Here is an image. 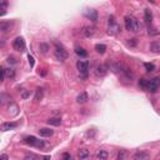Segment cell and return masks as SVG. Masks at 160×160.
Here are the masks:
<instances>
[{
    "label": "cell",
    "mask_w": 160,
    "mask_h": 160,
    "mask_svg": "<svg viewBox=\"0 0 160 160\" xmlns=\"http://www.w3.org/2000/svg\"><path fill=\"white\" fill-rule=\"evenodd\" d=\"M125 28L129 31L138 33L140 31V23L134 16H125Z\"/></svg>",
    "instance_id": "6da1fadb"
},
{
    "label": "cell",
    "mask_w": 160,
    "mask_h": 160,
    "mask_svg": "<svg viewBox=\"0 0 160 160\" xmlns=\"http://www.w3.org/2000/svg\"><path fill=\"white\" fill-rule=\"evenodd\" d=\"M54 53H55V56L59 59L60 61H64V60H66L68 59V51L65 50V48L61 44H55L54 45Z\"/></svg>",
    "instance_id": "7a4b0ae2"
},
{
    "label": "cell",
    "mask_w": 160,
    "mask_h": 160,
    "mask_svg": "<svg viewBox=\"0 0 160 160\" xmlns=\"http://www.w3.org/2000/svg\"><path fill=\"white\" fill-rule=\"evenodd\" d=\"M77 66H78V70H79V75L80 78L85 80L88 78V73H89V63L85 61V60H79L77 63Z\"/></svg>",
    "instance_id": "3957f363"
},
{
    "label": "cell",
    "mask_w": 160,
    "mask_h": 160,
    "mask_svg": "<svg viewBox=\"0 0 160 160\" xmlns=\"http://www.w3.org/2000/svg\"><path fill=\"white\" fill-rule=\"evenodd\" d=\"M24 143L30 146H36V148H43L44 141L43 140H38L35 136H26L24 139Z\"/></svg>",
    "instance_id": "277c9868"
},
{
    "label": "cell",
    "mask_w": 160,
    "mask_h": 160,
    "mask_svg": "<svg viewBox=\"0 0 160 160\" xmlns=\"http://www.w3.org/2000/svg\"><path fill=\"white\" fill-rule=\"evenodd\" d=\"M13 48H14L16 51H25L26 49V45H25V41L23 38H16V39L13 41Z\"/></svg>",
    "instance_id": "5b68a950"
},
{
    "label": "cell",
    "mask_w": 160,
    "mask_h": 160,
    "mask_svg": "<svg viewBox=\"0 0 160 160\" xmlns=\"http://www.w3.org/2000/svg\"><path fill=\"white\" fill-rule=\"evenodd\" d=\"M160 86V79L159 78H154L151 80H148V85H146V90H149L151 93L157 91L158 88Z\"/></svg>",
    "instance_id": "8992f818"
},
{
    "label": "cell",
    "mask_w": 160,
    "mask_h": 160,
    "mask_svg": "<svg viewBox=\"0 0 160 160\" xmlns=\"http://www.w3.org/2000/svg\"><path fill=\"white\" fill-rule=\"evenodd\" d=\"M13 25H14L13 22H1L0 23V30H1V33H4V34H6V33L11 31Z\"/></svg>",
    "instance_id": "52a82bcc"
},
{
    "label": "cell",
    "mask_w": 160,
    "mask_h": 160,
    "mask_svg": "<svg viewBox=\"0 0 160 160\" xmlns=\"http://www.w3.org/2000/svg\"><path fill=\"white\" fill-rule=\"evenodd\" d=\"M78 158L80 160H89L90 159V151L86 148H81L78 150Z\"/></svg>",
    "instance_id": "ba28073f"
},
{
    "label": "cell",
    "mask_w": 160,
    "mask_h": 160,
    "mask_svg": "<svg viewBox=\"0 0 160 160\" xmlns=\"http://www.w3.org/2000/svg\"><path fill=\"white\" fill-rule=\"evenodd\" d=\"M120 31H121V28L118 23L113 24V25H109V28H108V34L109 35H118Z\"/></svg>",
    "instance_id": "9c48e42d"
},
{
    "label": "cell",
    "mask_w": 160,
    "mask_h": 160,
    "mask_svg": "<svg viewBox=\"0 0 160 160\" xmlns=\"http://www.w3.org/2000/svg\"><path fill=\"white\" fill-rule=\"evenodd\" d=\"M84 15L89 20H91V22H96V19H98V11L94 9H86L85 13H84Z\"/></svg>",
    "instance_id": "30bf717a"
},
{
    "label": "cell",
    "mask_w": 160,
    "mask_h": 160,
    "mask_svg": "<svg viewBox=\"0 0 160 160\" xmlns=\"http://www.w3.org/2000/svg\"><path fill=\"white\" fill-rule=\"evenodd\" d=\"M95 74L98 75V77L100 78H104L105 75L108 74V68H106V65H104V64H100L96 66V70H95Z\"/></svg>",
    "instance_id": "8fae6325"
},
{
    "label": "cell",
    "mask_w": 160,
    "mask_h": 160,
    "mask_svg": "<svg viewBox=\"0 0 160 160\" xmlns=\"http://www.w3.org/2000/svg\"><path fill=\"white\" fill-rule=\"evenodd\" d=\"M16 126H18L16 123H13V121H5V123L1 124V130H3V131H8V130L15 129Z\"/></svg>",
    "instance_id": "7c38bea8"
},
{
    "label": "cell",
    "mask_w": 160,
    "mask_h": 160,
    "mask_svg": "<svg viewBox=\"0 0 160 160\" xmlns=\"http://www.w3.org/2000/svg\"><path fill=\"white\" fill-rule=\"evenodd\" d=\"M94 33H95V29L91 28V26H84L83 30H81V34L85 36V38H90V36H93V35H94Z\"/></svg>",
    "instance_id": "4fadbf2b"
},
{
    "label": "cell",
    "mask_w": 160,
    "mask_h": 160,
    "mask_svg": "<svg viewBox=\"0 0 160 160\" xmlns=\"http://www.w3.org/2000/svg\"><path fill=\"white\" fill-rule=\"evenodd\" d=\"M134 160H149V154L146 151H138L134 155Z\"/></svg>",
    "instance_id": "5bb4252c"
},
{
    "label": "cell",
    "mask_w": 160,
    "mask_h": 160,
    "mask_svg": "<svg viewBox=\"0 0 160 160\" xmlns=\"http://www.w3.org/2000/svg\"><path fill=\"white\" fill-rule=\"evenodd\" d=\"M108 157H109L108 150L102 149V150H99L98 153H96V159H98V160H106Z\"/></svg>",
    "instance_id": "9a60e30c"
},
{
    "label": "cell",
    "mask_w": 160,
    "mask_h": 160,
    "mask_svg": "<svg viewBox=\"0 0 160 160\" xmlns=\"http://www.w3.org/2000/svg\"><path fill=\"white\" fill-rule=\"evenodd\" d=\"M150 51L153 53H160V40H157V41H153L149 46Z\"/></svg>",
    "instance_id": "2e32d148"
},
{
    "label": "cell",
    "mask_w": 160,
    "mask_h": 160,
    "mask_svg": "<svg viewBox=\"0 0 160 160\" xmlns=\"http://www.w3.org/2000/svg\"><path fill=\"white\" fill-rule=\"evenodd\" d=\"M53 130H50L48 128H43V129H40L39 130V134L41 136H44V138H49V136H51L53 135Z\"/></svg>",
    "instance_id": "e0dca14e"
},
{
    "label": "cell",
    "mask_w": 160,
    "mask_h": 160,
    "mask_svg": "<svg viewBox=\"0 0 160 160\" xmlns=\"http://www.w3.org/2000/svg\"><path fill=\"white\" fill-rule=\"evenodd\" d=\"M75 53L78 54V55L80 56V58H85L86 55H88V51L84 48H81V46H75Z\"/></svg>",
    "instance_id": "ac0fdd59"
},
{
    "label": "cell",
    "mask_w": 160,
    "mask_h": 160,
    "mask_svg": "<svg viewBox=\"0 0 160 160\" xmlns=\"http://www.w3.org/2000/svg\"><path fill=\"white\" fill-rule=\"evenodd\" d=\"M88 99H89V96H88L86 93H81V94H79V95H78L77 102H78L79 104H84V103H86V102H88Z\"/></svg>",
    "instance_id": "d6986e66"
},
{
    "label": "cell",
    "mask_w": 160,
    "mask_h": 160,
    "mask_svg": "<svg viewBox=\"0 0 160 160\" xmlns=\"http://www.w3.org/2000/svg\"><path fill=\"white\" fill-rule=\"evenodd\" d=\"M46 123H48L49 125H53V126H59L61 124V119L60 118H50Z\"/></svg>",
    "instance_id": "ffe728a7"
},
{
    "label": "cell",
    "mask_w": 160,
    "mask_h": 160,
    "mask_svg": "<svg viewBox=\"0 0 160 160\" xmlns=\"http://www.w3.org/2000/svg\"><path fill=\"white\" fill-rule=\"evenodd\" d=\"M144 18H145V22L146 23H151V19H153V15H151V11L149 9H145L144 11Z\"/></svg>",
    "instance_id": "44dd1931"
},
{
    "label": "cell",
    "mask_w": 160,
    "mask_h": 160,
    "mask_svg": "<svg viewBox=\"0 0 160 160\" xmlns=\"http://www.w3.org/2000/svg\"><path fill=\"white\" fill-rule=\"evenodd\" d=\"M95 50L98 51L99 54H104L105 50H106V46H105L104 44H96L95 45Z\"/></svg>",
    "instance_id": "7402d4cb"
},
{
    "label": "cell",
    "mask_w": 160,
    "mask_h": 160,
    "mask_svg": "<svg viewBox=\"0 0 160 160\" xmlns=\"http://www.w3.org/2000/svg\"><path fill=\"white\" fill-rule=\"evenodd\" d=\"M29 95H30V91H29V90H26V89L20 90V96H22V99H28Z\"/></svg>",
    "instance_id": "603a6c76"
},
{
    "label": "cell",
    "mask_w": 160,
    "mask_h": 160,
    "mask_svg": "<svg viewBox=\"0 0 160 160\" xmlns=\"http://www.w3.org/2000/svg\"><path fill=\"white\" fill-rule=\"evenodd\" d=\"M24 160H39V158H38V155L30 153V154H26V155H25Z\"/></svg>",
    "instance_id": "cb8c5ba5"
},
{
    "label": "cell",
    "mask_w": 160,
    "mask_h": 160,
    "mask_svg": "<svg viewBox=\"0 0 160 160\" xmlns=\"http://www.w3.org/2000/svg\"><path fill=\"white\" fill-rule=\"evenodd\" d=\"M6 6H8V3L6 1H3L1 4H0V15H4L6 13Z\"/></svg>",
    "instance_id": "d4e9b609"
},
{
    "label": "cell",
    "mask_w": 160,
    "mask_h": 160,
    "mask_svg": "<svg viewBox=\"0 0 160 160\" xmlns=\"http://www.w3.org/2000/svg\"><path fill=\"white\" fill-rule=\"evenodd\" d=\"M6 78H9V79H14L15 78V71L13 70V69H6Z\"/></svg>",
    "instance_id": "484cf974"
},
{
    "label": "cell",
    "mask_w": 160,
    "mask_h": 160,
    "mask_svg": "<svg viewBox=\"0 0 160 160\" xmlns=\"http://www.w3.org/2000/svg\"><path fill=\"white\" fill-rule=\"evenodd\" d=\"M41 99H43V90L38 89L36 90V95H35V100H36V102H40Z\"/></svg>",
    "instance_id": "4316f807"
},
{
    "label": "cell",
    "mask_w": 160,
    "mask_h": 160,
    "mask_svg": "<svg viewBox=\"0 0 160 160\" xmlns=\"http://www.w3.org/2000/svg\"><path fill=\"white\" fill-rule=\"evenodd\" d=\"M144 66H145V69L148 70V71H154L155 70V65L151 64V63H145Z\"/></svg>",
    "instance_id": "83f0119b"
},
{
    "label": "cell",
    "mask_w": 160,
    "mask_h": 160,
    "mask_svg": "<svg viewBox=\"0 0 160 160\" xmlns=\"http://www.w3.org/2000/svg\"><path fill=\"white\" fill-rule=\"evenodd\" d=\"M139 85H140L141 88H144V89H146V85H148V79H140V80H139Z\"/></svg>",
    "instance_id": "f1b7e54d"
},
{
    "label": "cell",
    "mask_w": 160,
    "mask_h": 160,
    "mask_svg": "<svg viewBox=\"0 0 160 160\" xmlns=\"http://www.w3.org/2000/svg\"><path fill=\"white\" fill-rule=\"evenodd\" d=\"M148 34L149 35H159V31L157 30V29H154V28H149V30H148Z\"/></svg>",
    "instance_id": "f546056e"
},
{
    "label": "cell",
    "mask_w": 160,
    "mask_h": 160,
    "mask_svg": "<svg viewBox=\"0 0 160 160\" xmlns=\"http://www.w3.org/2000/svg\"><path fill=\"white\" fill-rule=\"evenodd\" d=\"M125 159V151L124 150H120L119 154H118V159L116 160H124Z\"/></svg>",
    "instance_id": "4dcf8cb0"
},
{
    "label": "cell",
    "mask_w": 160,
    "mask_h": 160,
    "mask_svg": "<svg viewBox=\"0 0 160 160\" xmlns=\"http://www.w3.org/2000/svg\"><path fill=\"white\" fill-rule=\"evenodd\" d=\"M116 22H115V16L114 15H110L109 16V20H108V24L109 25H113V24H115Z\"/></svg>",
    "instance_id": "1f68e13d"
},
{
    "label": "cell",
    "mask_w": 160,
    "mask_h": 160,
    "mask_svg": "<svg viewBox=\"0 0 160 160\" xmlns=\"http://www.w3.org/2000/svg\"><path fill=\"white\" fill-rule=\"evenodd\" d=\"M40 49H41V51H43L44 54L46 53V51H48V45H46V44H40Z\"/></svg>",
    "instance_id": "d6a6232c"
},
{
    "label": "cell",
    "mask_w": 160,
    "mask_h": 160,
    "mask_svg": "<svg viewBox=\"0 0 160 160\" xmlns=\"http://www.w3.org/2000/svg\"><path fill=\"white\" fill-rule=\"evenodd\" d=\"M5 78H6V69L1 68V80H3V81L5 80Z\"/></svg>",
    "instance_id": "836d02e7"
},
{
    "label": "cell",
    "mask_w": 160,
    "mask_h": 160,
    "mask_svg": "<svg viewBox=\"0 0 160 160\" xmlns=\"http://www.w3.org/2000/svg\"><path fill=\"white\" fill-rule=\"evenodd\" d=\"M28 60H29V64H30V66L33 68V66H34V58H33L31 55H28Z\"/></svg>",
    "instance_id": "e575fe53"
},
{
    "label": "cell",
    "mask_w": 160,
    "mask_h": 160,
    "mask_svg": "<svg viewBox=\"0 0 160 160\" xmlns=\"http://www.w3.org/2000/svg\"><path fill=\"white\" fill-rule=\"evenodd\" d=\"M60 160H70V155H69L68 153H64V154H63V157H61Z\"/></svg>",
    "instance_id": "d590c367"
},
{
    "label": "cell",
    "mask_w": 160,
    "mask_h": 160,
    "mask_svg": "<svg viewBox=\"0 0 160 160\" xmlns=\"http://www.w3.org/2000/svg\"><path fill=\"white\" fill-rule=\"evenodd\" d=\"M8 61L11 63V64H16V60H15L14 56H9V58H8Z\"/></svg>",
    "instance_id": "8d00e7d4"
},
{
    "label": "cell",
    "mask_w": 160,
    "mask_h": 160,
    "mask_svg": "<svg viewBox=\"0 0 160 160\" xmlns=\"http://www.w3.org/2000/svg\"><path fill=\"white\" fill-rule=\"evenodd\" d=\"M0 160H9V157L6 154H1L0 155Z\"/></svg>",
    "instance_id": "74e56055"
},
{
    "label": "cell",
    "mask_w": 160,
    "mask_h": 160,
    "mask_svg": "<svg viewBox=\"0 0 160 160\" xmlns=\"http://www.w3.org/2000/svg\"><path fill=\"white\" fill-rule=\"evenodd\" d=\"M129 45L130 46H135L136 45V39H131V41H129Z\"/></svg>",
    "instance_id": "f35d334b"
},
{
    "label": "cell",
    "mask_w": 160,
    "mask_h": 160,
    "mask_svg": "<svg viewBox=\"0 0 160 160\" xmlns=\"http://www.w3.org/2000/svg\"><path fill=\"white\" fill-rule=\"evenodd\" d=\"M44 160H49V157H45V158H44Z\"/></svg>",
    "instance_id": "ab89813d"
}]
</instances>
